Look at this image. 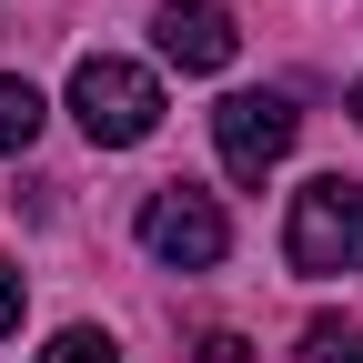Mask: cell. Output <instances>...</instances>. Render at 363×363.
<instances>
[{
	"label": "cell",
	"mask_w": 363,
	"mask_h": 363,
	"mask_svg": "<svg viewBox=\"0 0 363 363\" xmlns=\"http://www.w3.org/2000/svg\"><path fill=\"white\" fill-rule=\"evenodd\" d=\"M71 121H81L101 152H131V142L162 131V81H152L142 61H121V51H91V61L71 71Z\"/></svg>",
	"instance_id": "1"
},
{
	"label": "cell",
	"mask_w": 363,
	"mask_h": 363,
	"mask_svg": "<svg viewBox=\"0 0 363 363\" xmlns=\"http://www.w3.org/2000/svg\"><path fill=\"white\" fill-rule=\"evenodd\" d=\"M353 121H363V81H353Z\"/></svg>",
	"instance_id": "11"
},
{
	"label": "cell",
	"mask_w": 363,
	"mask_h": 363,
	"mask_svg": "<svg viewBox=\"0 0 363 363\" xmlns=\"http://www.w3.org/2000/svg\"><path fill=\"white\" fill-rule=\"evenodd\" d=\"M0 333H21V262H0Z\"/></svg>",
	"instance_id": "9"
},
{
	"label": "cell",
	"mask_w": 363,
	"mask_h": 363,
	"mask_svg": "<svg viewBox=\"0 0 363 363\" xmlns=\"http://www.w3.org/2000/svg\"><path fill=\"white\" fill-rule=\"evenodd\" d=\"M40 363H121V343L91 333V323H71V333H51V353H40Z\"/></svg>",
	"instance_id": "7"
},
{
	"label": "cell",
	"mask_w": 363,
	"mask_h": 363,
	"mask_svg": "<svg viewBox=\"0 0 363 363\" xmlns=\"http://www.w3.org/2000/svg\"><path fill=\"white\" fill-rule=\"evenodd\" d=\"M162 61L172 71H222L242 51V30H233V11H222V0H162Z\"/></svg>",
	"instance_id": "5"
},
{
	"label": "cell",
	"mask_w": 363,
	"mask_h": 363,
	"mask_svg": "<svg viewBox=\"0 0 363 363\" xmlns=\"http://www.w3.org/2000/svg\"><path fill=\"white\" fill-rule=\"evenodd\" d=\"M192 363H252V343H242V333H212V343H202Z\"/></svg>",
	"instance_id": "10"
},
{
	"label": "cell",
	"mask_w": 363,
	"mask_h": 363,
	"mask_svg": "<svg viewBox=\"0 0 363 363\" xmlns=\"http://www.w3.org/2000/svg\"><path fill=\"white\" fill-rule=\"evenodd\" d=\"M293 131H303V111L283 101V91H233V101H212V152H222V172H233V182L283 172Z\"/></svg>",
	"instance_id": "4"
},
{
	"label": "cell",
	"mask_w": 363,
	"mask_h": 363,
	"mask_svg": "<svg viewBox=\"0 0 363 363\" xmlns=\"http://www.w3.org/2000/svg\"><path fill=\"white\" fill-rule=\"evenodd\" d=\"M30 131H40V91L0 71V152H30Z\"/></svg>",
	"instance_id": "6"
},
{
	"label": "cell",
	"mask_w": 363,
	"mask_h": 363,
	"mask_svg": "<svg viewBox=\"0 0 363 363\" xmlns=\"http://www.w3.org/2000/svg\"><path fill=\"white\" fill-rule=\"evenodd\" d=\"M283 262L313 272V283H333V272H363V182L323 172L293 192V222H283Z\"/></svg>",
	"instance_id": "2"
},
{
	"label": "cell",
	"mask_w": 363,
	"mask_h": 363,
	"mask_svg": "<svg viewBox=\"0 0 363 363\" xmlns=\"http://www.w3.org/2000/svg\"><path fill=\"white\" fill-rule=\"evenodd\" d=\"M142 252L172 262V272H212L222 252H233V222H222L212 192H192V182H162V192L142 202Z\"/></svg>",
	"instance_id": "3"
},
{
	"label": "cell",
	"mask_w": 363,
	"mask_h": 363,
	"mask_svg": "<svg viewBox=\"0 0 363 363\" xmlns=\"http://www.w3.org/2000/svg\"><path fill=\"white\" fill-rule=\"evenodd\" d=\"M303 363H363V333L353 323H313L303 333Z\"/></svg>",
	"instance_id": "8"
}]
</instances>
